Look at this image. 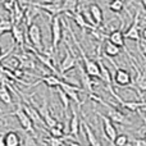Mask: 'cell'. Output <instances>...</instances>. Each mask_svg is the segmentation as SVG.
I'll list each match as a JSON object with an SVG mask.
<instances>
[{"label": "cell", "instance_id": "cell-2", "mask_svg": "<svg viewBox=\"0 0 146 146\" xmlns=\"http://www.w3.org/2000/svg\"><path fill=\"white\" fill-rule=\"evenodd\" d=\"M9 115H14L15 118L18 119V122H19L21 127L23 128V131L27 132V133H31L35 136V129H33V123L32 121H31L30 118H28V115L25 113V110H23L22 108V103H21V100L18 101V105H17V109H15L13 113H10Z\"/></svg>", "mask_w": 146, "mask_h": 146}, {"label": "cell", "instance_id": "cell-27", "mask_svg": "<svg viewBox=\"0 0 146 146\" xmlns=\"http://www.w3.org/2000/svg\"><path fill=\"white\" fill-rule=\"evenodd\" d=\"M56 92H58V96H59V99H60V101H62V104H63V106H64V114H67V111H68V109H69V99H68V96L64 94V91L62 90L60 87H56Z\"/></svg>", "mask_w": 146, "mask_h": 146}, {"label": "cell", "instance_id": "cell-5", "mask_svg": "<svg viewBox=\"0 0 146 146\" xmlns=\"http://www.w3.org/2000/svg\"><path fill=\"white\" fill-rule=\"evenodd\" d=\"M58 87H60L62 90L64 91V94L68 96L69 100L74 101V104L77 105L78 109L81 108V105H82V101L80 100L78 92H81L82 90H81L80 86H74V85H72V83H68V82H64V81H62L60 85H59Z\"/></svg>", "mask_w": 146, "mask_h": 146}, {"label": "cell", "instance_id": "cell-30", "mask_svg": "<svg viewBox=\"0 0 146 146\" xmlns=\"http://www.w3.org/2000/svg\"><path fill=\"white\" fill-rule=\"evenodd\" d=\"M25 146H38L37 140H36V136L25 132Z\"/></svg>", "mask_w": 146, "mask_h": 146}, {"label": "cell", "instance_id": "cell-15", "mask_svg": "<svg viewBox=\"0 0 146 146\" xmlns=\"http://www.w3.org/2000/svg\"><path fill=\"white\" fill-rule=\"evenodd\" d=\"M132 67L136 71V78H135V87L137 90H141V92H144L146 90V73L144 71H140L139 67H136L133 63H132Z\"/></svg>", "mask_w": 146, "mask_h": 146}, {"label": "cell", "instance_id": "cell-14", "mask_svg": "<svg viewBox=\"0 0 146 146\" xmlns=\"http://www.w3.org/2000/svg\"><path fill=\"white\" fill-rule=\"evenodd\" d=\"M81 123H82V128H83V132H85L86 140L88 141V145H90V146H101L100 141H99L98 137L95 136V132H94V131H92V128H91V127L88 126L87 122L82 121Z\"/></svg>", "mask_w": 146, "mask_h": 146}, {"label": "cell", "instance_id": "cell-3", "mask_svg": "<svg viewBox=\"0 0 146 146\" xmlns=\"http://www.w3.org/2000/svg\"><path fill=\"white\" fill-rule=\"evenodd\" d=\"M27 37L31 45H33L35 50H42V32L40 26L36 23H31L27 30Z\"/></svg>", "mask_w": 146, "mask_h": 146}, {"label": "cell", "instance_id": "cell-20", "mask_svg": "<svg viewBox=\"0 0 146 146\" xmlns=\"http://www.w3.org/2000/svg\"><path fill=\"white\" fill-rule=\"evenodd\" d=\"M72 18H73V21H74V23L78 26V27L81 28L82 31H85V30H91V28H95V27H92V26H90L87 22H86V19H85V17H83L82 14H81V12H76V13H73L72 14Z\"/></svg>", "mask_w": 146, "mask_h": 146}, {"label": "cell", "instance_id": "cell-26", "mask_svg": "<svg viewBox=\"0 0 146 146\" xmlns=\"http://www.w3.org/2000/svg\"><path fill=\"white\" fill-rule=\"evenodd\" d=\"M13 27V23L10 19H7V18H0V36L4 35L7 32H10Z\"/></svg>", "mask_w": 146, "mask_h": 146}, {"label": "cell", "instance_id": "cell-16", "mask_svg": "<svg viewBox=\"0 0 146 146\" xmlns=\"http://www.w3.org/2000/svg\"><path fill=\"white\" fill-rule=\"evenodd\" d=\"M108 41L111 42L113 45L118 46L119 49L124 48V37L122 30H114L108 35Z\"/></svg>", "mask_w": 146, "mask_h": 146}, {"label": "cell", "instance_id": "cell-7", "mask_svg": "<svg viewBox=\"0 0 146 146\" xmlns=\"http://www.w3.org/2000/svg\"><path fill=\"white\" fill-rule=\"evenodd\" d=\"M76 66H77V59H76V55L74 54H72L71 51L68 50V48H67L66 49V55H64V58L62 59L60 64H59V71L58 72L63 76L66 72L71 71V69L74 68Z\"/></svg>", "mask_w": 146, "mask_h": 146}, {"label": "cell", "instance_id": "cell-35", "mask_svg": "<svg viewBox=\"0 0 146 146\" xmlns=\"http://www.w3.org/2000/svg\"><path fill=\"white\" fill-rule=\"evenodd\" d=\"M1 55H3V49H1V46H0V58H1Z\"/></svg>", "mask_w": 146, "mask_h": 146}, {"label": "cell", "instance_id": "cell-8", "mask_svg": "<svg viewBox=\"0 0 146 146\" xmlns=\"http://www.w3.org/2000/svg\"><path fill=\"white\" fill-rule=\"evenodd\" d=\"M98 115L100 117L101 119H103V127H104V135H105L106 137H108V140L110 142L114 141V139H115V136L118 133H117V128L113 124V122H110V119L108 118V117L103 115L101 113H98Z\"/></svg>", "mask_w": 146, "mask_h": 146}, {"label": "cell", "instance_id": "cell-11", "mask_svg": "<svg viewBox=\"0 0 146 146\" xmlns=\"http://www.w3.org/2000/svg\"><path fill=\"white\" fill-rule=\"evenodd\" d=\"M88 14H90L91 19H92L94 25H95V27H98V26H100L101 23H103L104 21V14H103V10H101V8L99 7L98 4H91L90 7H88Z\"/></svg>", "mask_w": 146, "mask_h": 146}, {"label": "cell", "instance_id": "cell-23", "mask_svg": "<svg viewBox=\"0 0 146 146\" xmlns=\"http://www.w3.org/2000/svg\"><path fill=\"white\" fill-rule=\"evenodd\" d=\"M104 54L106 56H109V58H114V56H118L121 54V49L118 46L113 45L111 42H109V41H105V44H104Z\"/></svg>", "mask_w": 146, "mask_h": 146}, {"label": "cell", "instance_id": "cell-32", "mask_svg": "<svg viewBox=\"0 0 146 146\" xmlns=\"http://www.w3.org/2000/svg\"><path fill=\"white\" fill-rule=\"evenodd\" d=\"M133 146H146L145 139H139V140H133Z\"/></svg>", "mask_w": 146, "mask_h": 146}, {"label": "cell", "instance_id": "cell-6", "mask_svg": "<svg viewBox=\"0 0 146 146\" xmlns=\"http://www.w3.org/2000/svg\"><path fill=\"white\" fill-rule=\"evenodd\" d=\"M115 73H114V77L111 78L114 85L119 86V87H127L132 83V76L127 69L123 68H118L115 67Z\"/></svg>", "mask_w": 146, "mask_h": 146}, {"label": "cell", "instance_id": "cell-19", "mask_svg": "<svg viewBox=\"0 0 146 146\" xmlns=\"http://www.w3.org/2000/svg\"><path fill=\"white\" fill-rule=\"evenodd\" d=\"M78 1L80 0H63V3H60L62 13H68V14L76 13L78 8Z\"/></svg>", "mask_w": 146, "mask_h": 146}, {"label": "cell", "instance_id": "cell-36", "mask_svg": "<svg viewBox=\"0 0 146 146\" xmlns=\"http://www.w3.org/2000/svg\"><path fill=\"white\" fill-rule=\"evenodd\" d=\"M0 126H1V122H0Z\"/></svg>", "mask_w": 146, "mask_h": 146}, {"label": "cell", "instance_id": "cell-31", "mask_svg": "<svg viewBox=\"0 0 146 146\" xmlns=\"http://www.w3.org/2000/svg\"><path fill=\"white\" fill-rule=\"evenodd\" d=\"M63 139H55V137L49 136L46 139V146H63Z\"/></svg>", "mask_w": 146, "mask_h": 146}, {"label": "cell", "instance_id": "cell-13", "mask_svg": "<svg viewBox=\"0 0 146 146\" xmlns=\"http://www.w3.org/2000/svg\"><path fill=\"white\" fill-rule=\"evenodd\" d=\"M35 5L38 9H44L49 15H51V17H56V15H59L62 13L60 4H58V3H45V4L37 3V4H35Z\"/></svg>", "mask_w": 146, "mask_h": 146}, {"label": "cell", "instance_id": "cell-21", "mask_svg": "<svg viewBox=\"0 0 146 146\" xmlns=\"http://www.w3.org/2000/svg\"><path fill=\"white\" fill-rule=\"evenodd\" d=\"M0 64H1V67H4V68L9 69V71H12V72L14 71V69L19 68V60H18V58L15 55H10L8 59L0 62Z\"/></svg>", "mask_w": 146, "mask_h": 146}, {"label": "cell", "instance_id": "cell-22", "mask_svg": "<svg viewBox=\"0 0 146 146\" xmlns=\"http://www.w3.org/2000/svg\"><path fill=\"white\" fill-rule=\"evenodd\" d=\"M49 135L51 137H55V139H63L66 136V132H64V124L62 122H56V124L51 128H49Z\"/></svg>", "mask_w": 146, "mask_h": 146}, {"label": "cell", "instance_id": "cell-37", "mask_svg": "<svg viewBox=\"0 0 146 146\" xmlns=\"http://www.w3.org/2000/svg\"><path fill=\"white\" fill-rule=\"evenodd\" d=\"M110 1H111V0H110Z\"/></svg>", "mask_w": 146, "mask_h": 146}, {"label": "cell", "instance_id": "cell-9", "mask_svg": "<svg viewBox=\"0 0 146 146\" xmlns=\"http://www.w3.org/2000/svg\"><path fill=\"white\" fill-rule=\"evenodd\" d=\"M23 110H25V113L28 115V118L32 121L33 124H37V126H45V123H44L42 118L40 117V114H38V111L36 110L35 106L31 105V103H26L25 105H22Z\"/></svg>", "mask_w": 146, "mask_h": 146}, {"label": "cell", "instance_id": "cell-18", "mask_svg": "<svg viewBox=\"0 0 146 146\" xmlns=\"http://www.w3.org/2000/svg\"><path fill=\"white\" fill-rule=\"evenodd\" d=\"M12 37H13V41H14L17 45L19 46H23L25 45V32L22 31V28L17 25H13L12 27Z\"/></svg>", "mask_w": 146, "mask_h": 146}, {"label": "cell", "instance_id": "cell-25", "mask_svg": "<svg viewBox=\"0 0 146 146\" xmlns=\"http://www.w3.org/2000/svg\"><path fill=\"white\" fill-rule=\"evenodd\" d=\"M42 81L45 82V85L48 86V87L53 88V87H58L59 85H60L62 80L58 77V76L55 74H48L45 76V77H42Z\"/></svg>", "mask_w": 146, "mask_h": 146}, {"label": "cell", "instance_id": "cell-34", "mask_svg": "<svg viewBox=\"0 0 146 146\" xmlns=\"http://www.w3.org/2000/svg\"><path fill=\"white\" fill-rule=\"evenodd\" d=\"M0 146H5L4 141H3V136H0Z\"/></svg>", "mask_w": 146, "mask_h": 146}, {"label": "cell", "instance_id": "cell-24", "mask_svg": "<svg viewBox=\"0 0 146 146\" xmlns=\"http://www.w3.org/2000/svg\"><path fill=\"white\" fill-rule=\"evenodd\" d=\"M0 100L4 104H7V105H12L13 104L12 95H10L9 90H8V87L4 83H1V86H0Z\"/></svg>", "mask_w": 146, "mask_h": 146}, {"label": "cell", "instance_id": "cell-33", "mask_svg": "<svg viewBox=\"0 0 146 146\" xmlns=\"http://www.w3.org/2000/svg\"><path fill=\"white\" fill-rule=\"evenodd\" d=\"M69 146H82L80 144V142H77V141H71L69 142Z\"/></svg>", "mask_w": 146, "mask_h": 146}, {"label": "cell", "instance_id": "cell-1", "mask_svg": "<svg viewBox=\"0 0 146 146\" xmlns=\"http://www.w3.org/2000/svg\"><path fill=\"white\" fill-rule=\"evenodd\" d=\"M88 98L92 99V100H95V101H98L99 104H101V105L105 106V108H106V117L110 119V122H115V123H118V124L127 123V117L124 115V114L122 113L119 109H117L114 105H110L109 103L104 101L103 99L99 98V96L95 95V94H90V95H88Z\"/></svg>", "mask_w": 146, "mask_h": 146}, {"label": "cell", "instance_id": "cell-28", "mask_svg": "<svg viewBox=\"0 0 146 146\" xmlns=\"http://www.w3.org/2000/svg\"><path fill=\"white\" fill-rule=\"evenodd\" d=\"M124 8V0H111L109 3V9L114 13H121Z\"/></svg>", "mask_w": 146, "mask_h": 146}, {"label": "cell", "instance_id": "cell-17", "mask_svg": "<svg viewBox=\"0 0 146 146\" xmlns=\"http://www.w3.org/2000/svg\"><path fill=\"white\" fill-rule=\"evenodd\" d=\"M98 64H99V69H100V77H99V78H100V80L103 81L104 83H105L106 87H108V88H111L113 81H111V74H110V72H109V69L106 68L105 66H104L101 60H99Z\"/></svg>", "mask_w": 146, "mask_h": 146}, {"label": "cell", "instance_id": "cell-4", "mask_svg": "<svg viewBox=\"0 0 146 146\" xmlns=\"http://www.w3.org/2000/svg\"><path fill=\"white\" fill-rule=\"evenodd\" d=\"M63 38V28H62V19L59 15L53 18L51 22V49L56 53L58 46Z\"/></svg>", "mask_w": 146, "mask_h": 146}, {"label": "cell", "instance_id": "cell-29", "mask_svg": "<svg viewBox=\"0 0 146 146\" xmlns=\"http://www.w3.org/2000/svg\"><path fill=\"white\" fill-rule=\"evenodd\" d=\"M128 142H129L128 136L124 133H121V135H117L111 144H113V146H128Z\"/></svg>", "mask_w": 146, "mask_h": 146}, {"label": "cell", "instance_id": "cell-10", "mask_svg": "<svg viewBox=\"0 0 146 146\" xmlns=\"http://www.w3.org/2000/svg\"><path fill=\"white\" fill-rule=\"evenodd\" d=\"M80 127H81V121L78 111L73 109L72 110V117L69 119V127H68V135L72 137H78L80 133Z\"/></svg>", "mask_w": 146, "mask_h": 146}, {"label": "cell", "instance_id": "cell-12", "mask_svg": "<svg viewBox=\"0 0 146 146\" xmlns=\"http://www.w3.org/2000/svg\"><path fill=\"white\" fill-rule=\"evenodd\" d=\"M5 146H22V137L15 131H9L3 136Z\"/></svg>", "mask_w": 146, "mask_h": 146}]
</instances>
